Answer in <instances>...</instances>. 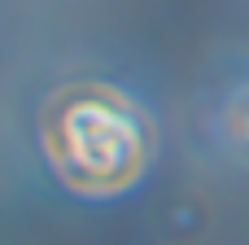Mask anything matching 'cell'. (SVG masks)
<instances>
[{"instance_id":"obj_1","label":"cell","mask_w":249,"mask_h":245,"mask_svg":"<svg viewBox=\"0 0 249 245\" xmlns=\"http://www.w3.org/2000/svg\"><path fill=\"white\" fill-rule=\"evenodd\" d=\"M44 149L57 175L79 193H118L140 180L149 136L127 96L79 83L61 88L44 110Z\"/></svg>"}]
</instances>
